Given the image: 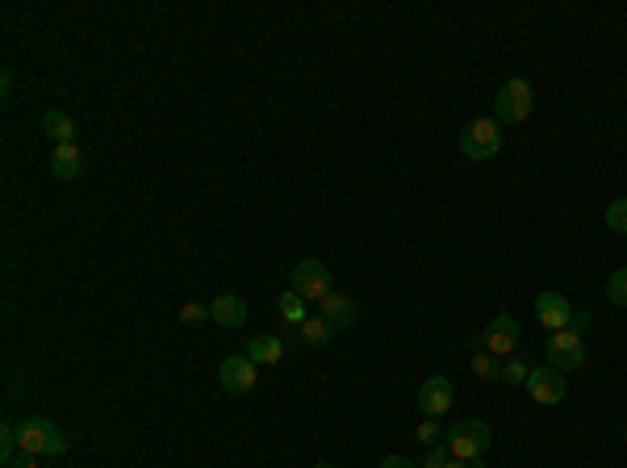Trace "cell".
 <instances>
[{"label": "cell", "instance_id": "obj_11", "mask_svg": "<svg viewBox=\"0 0 627 468\" xmlns=\"http://www.w3.org/2000/svg\"><path fill=\"white\" fill-rule=\"evenodd\" d=\"M419 406L427 419H439V414L452 406V381H447V376H427L419 389Z\"/></svg>", "mask_w": 627, "mask_h": 468}, {"label": "cell", "instance_id": "obj_25", "mask_svg": "<svg viewBox=\"0 0 627 468\" xmlns=\"http://www.w3.org/2000/svg\"><path fill=\"white\" fill-rule=\"evenodd\" d=\"M181 318L184 322H206V318H214V313H209V305H184Z\"/></svg>", "mask_w": 627, "mask_h": 468}, {"label": "cell", "instance_id": "obj_24", "mask_svg": "<svg viewBox=\"0 0 627 468\" xmlns=\"http://www.w3.org/2000/svg\"><path fill=\"white\" fill-rule=\"evenodd\" d=\"M447 460H452V452H447V444H435V447H427V456L419 460V468H444Z\"/></svg>", "mask_w": 627, "mask_h": 468}, {"label": "cell", "instance_id": "obj_21", "mask_svg": "<svg viewBox=\"0 0 627 468\" xmlns=\"http://www.w3.org/2000/svg\"><path fill=\"white\" fill-rule=\"evenodd\" d=\"M606 301H615V305H627V268H619L615 277L606 280Z\"/></svg>", "mask_w": 627, "mask_h": 468}, {"label": "cell", "instance_id": "obj_18", "mask_svg": "<svg viewBox=\"0 0 627 468\" xmlns=\"http://www.w3.org/2000/svg\"><path fill=\"white\" fill-rule=\"evenodd\" d=\"M277 310H280V318H285V322L289 326H302L305 318H310V310H305V297H297V293H280L277 297Z\"/></svg>", "mask_w": 627, "mask_h": 468}, {"label": "cell", "instance_id": "obj_5", "mask_svg": "<svg viewBox=\"0 0 627 468\" xmlns=\"http://www.w3.org/2000/svg\"><path fill=\"white\" fill-rule=\"evenodd\" d=\"M543 356H548V368L573 373V368L586 364V343H581L578 331H556V335H548V343H543Z\"/></svg>", "mask_w": 627, "mask_h": 468}, {"label": "cell", "instance_id": "obj_26", "mask_svg": "<svg viewBox=\"0 0 627 468\" xmlns=\"http://www.w3.org/2000/svg\"><path fill=\"white\" fill-rule=\"evenodd\" d=\"M590 322H594V318L586 310H573V318H569V331H578V335H581V331H590Z\"/></svg>", "mask_w": 627, "mask_h": 468}, {"label": "cell", "instance_id": "obj_19", "mask_svg": "<svg viewBox=\"0 0 627 468\" xmlns=\"http://www.w3.org/2000/svg\"><path fill=\"white\" fill-rule=\"evenodd\" d=\"M606 230H615V234H627V197L606 205Z\"/></svg>", "mask_w": 627, "mask_h": 468}, {"label": "cell", "instance_id": "obj_14", "mask_svg": "<svg viewBox=\"0 0 627 468\" xmlns=\"http://www.w3.org/2000/svg\"><path fill=\"white\" fill-rule=\"evenodd\" d=\"M318 313H322L335 331H348V326L356 322V305H351V297H343V293H331L326 301H318Z\"/></svg>", "mask_w": 627, "mask_h": 468}, {"label": "cell", "instance_id": "obj_3", "mask_svg": "<svg viewBox=\"0 0 627 468\" xmlns=\"http://www.w3.org/2000/svg\"><path fill=\"white\" fill-rule=\"evenodd\" d=\"M531 109H535V93H531L527 80H507V84L498 88L494 113H498L502 126H519V121H527Z\"/></svg>", "mask_w": 627, "mask_h": 468}, {"label": "cell", "instance_id": "obj_17", "mask_svg": "<svg viewBox=\"0 0 627 468\" xmlns=\"http://www.w3.org/2000/svg\"><path fill=\"white\" fill-rule=\"evenodd\" d=\"M297 331H302V343H305V348H326V343H331V335H335V326L326 322L322 313H318V318H305Z\"/></svg>", "mask_w": 627, "mask_h": 468}, {"label": "cell", "instance_id": "obj_13", "mask_svg": "<svg viewBox=\"0 0 627 468\" xmlns=\"http://www.w3.org/2000/svg\"><path fill=\"white\" fill-rule=\"evenodd\" d=\"M50 172L59 176V181H75L80 172H84V155H80V146L75 143H59L50 151Z\"/></svg>", "mask_w": 627, "mask_h": 468}, {"label": "cell", "instance_id": "obj_27", "mask_svg": "<svg viewBox=\"0 0 627 468\" xmlns=\"http://www.w3.org/2000/svg\"><path fill=\"white\" fill-rule=\"evenodd\" d=\"M4 468H38V456H30V452H17V456H13Z\"/></svg>", "mask_w": 627, "mask_h": 468}, {"label": "cell", "instance_id": "obj_1", "mask_svg": "<svg viewBox=\"0 0 627 468\" xmlns=\"http://www.w3.org/2000/svg\"><path fill=\"white\" fill-rule=\"evenodd\" d=\"M17 444H22V452H30V456H63V452H67V435H63L50 419L34 414V419L17 422Z\"/></svg>", "mask_w": 627, "mask_h": 468}, {"label": "cell", "instance_id": "obj_15", "mask_svg": "<svg viewBox=\"0 0 627 468\" xmlns=\"http://www.w3.org/2000/svg\"><path fill=\"white\" fill-rule=\"evenodd\" d=\"M243 356L255 364H277L280 356H285V343H280V335H255V339H247V351H243Z\"/></svg>", "mask_w": 627, "mask_h": 468}, {"label": "cell", "instance_id": "obj_4", "mask_svg": "<svg viewBox=\"0 0 627 468\" xmlns=\"http://www.w3.org/2000/svg\"><path fill=\"white\" fill-rule=\"evenodd\" d=\"M460 151L469 159H494L498 151H502V126H498L494 118H477L469 121L464 130H460Z\"/></svg>", "mask_w": 627, "mask_h": 468}, {"label": "cell", "instance_id": "obj_16", "mask_svg": "<svg viewBox=\"0 0 627 468\" xmlns=\"http://www.w3.org/2000/svg\"><path fill=\"white\" fill-rule=\"evenodd\" d=\"M42 130L55 138V146H59V143H75V121L67 118L63 109H47V113H42Z\"/></svg>", "mask_w": 627, "mask_h": 468}, {"label": "cell", "instance_id": "obj_9", "mask_svg": "<svg viewBox=\"0 0 627 468\" xmlns=\"http://www.w3.org/2000/svg\"><path fill=\"white\" fill-rule=\"evenodd\" d=\"M527 389H531V402H540V406H561L569 393L565 373H556V368H531Z\"/></svg>", "mask_w": 627, "mask_h": 468}, {"label": "cell", "instance_id": "obj_22", "mask_svg": "<svg viewBox=\"0 0 627 468\" xmlns=\"http://www.w3.org/2000/svg\"><path fill=\"white\" fill-rule=\"evenodd\" d=\"M472 373L481 376V381H494V376H498V356H490V351H477V356H472Z\"/></svg>", "mask_w": 627, "mask_h": 468}, {"label": "cell", "instance_id": "obj_10", "mask_svg": "<svg viewBox=\"0 0 627 468\" xmlns=\"http://www.w3.org/2000/svg\"><path fill=\"white\" fill-rule=\"evenodd\" d=\"M535 318H540L548 331H569V318H573V305H569L565 293H540L535 297Z\"/></svg>", "mask_w": 627, "mask_h": 468}, {"label": "cell", "instance_id": "obj_2", "mask_svg": "<svg viewBox=\"0 0 627 468\" xmlns=\"http://www.w3.org/2000/svg\"><path fill=\"white\" fill-rule=\"evenodd\" d=\"M444 444H447V452L456 460H481L485 452H490V444H494V431L485 427L481 419H460L452 431H444Z\"/></svg>", "mask_w": 627, "mask_h": 468}, {"label": "cell", "instance_id": "obj_20", "mask_svg": "<svg viewBox=\"0 0 627 468\" xmlns=\"http://www.w3.org/2000/svg\"><path fill=\"white\" fill-rule=\"evenodd\" d=\"M527 364L523 360H507V364H498V381H507V384H527Z\"/></svg>", "mask_w": 627, "mask_h": 468}, {"label": "cell", "instance_id": "obj_12", "mask_svg": "<svg viewBox=\"0 0 627 468\" xmlns=\"http://www.w3.org/2000/svg\"><path fill=\"white\" fill-rule=\"evenodd\" d=\"M209 313H214L217 326H230V331H239L243 322H247V301L239 297V293H222V297L209 301Z\"/></svg>", "mask_w": 627, "mask_h": 468}, {"label": "cell", "instance_id": "obj_30", "mask_svg": "<svg viewBox=\"0 0 627 468\" xmlns=\"http://www.w3.org/2000/svg\"><path fill=\"white\" fill-rule=\"evenodd\" d=\"M318 468H335V464H318Z\"/></svg>", "mask_w": 627, "mask_h": 468}, {"label": "cell", "instance_id": "obj_29", "mask_svg": "<svg viewBox=\"0 0 627 468\" xmlns=\"http://www.w3.org/2000/svg\"><path fill=\"white\" fill-rule=\"evenodd\" d=\"M469 468H485V460H469Z\"/></svg>", "mask_w": 627, "mask_h": 468}, {"label": "cell", "instance_id": "obj_28", "mask_svg": "<svg viewBox=\"0 0 627 468\" xmlns=\"http://www.w3.org/2000/svg\"><path fill=\"white\" fill-rule=\"evenodd\" d=\"M444 468H469V464H464V460H456V456H452V460H447V464Z\"/></svg>", "mask_w": 627, "mask_h": 468}, {"label": "cell", "instance_id": "obj_23", "mask_svg": "<svg viewBox=\"0 0 627 468\" xmlns=\"http://www.w3.org/2000/svg\"><path fill=\"white\" fill-rule=\"evenodd\" d=\"M414 439H419L422 447H435L439 439H444V431H439V422H435V419H422L419 431H414Z\"/></svg>", "mask_w": 627, "mask_h": 468}, {"label": "cell", "instance_id": "obj_7", "mask_svg": "<svg viewBox=\"0 0 627 468\" xmlns=\"http://www.w3.org/2000/svg\"><path fill=\"white\" fill-rule=\"evenodd\" d=\"M255 376H260V364L247 360V356H226V360H222V368H217V381H222V389H226V393H234V397L252 393Z\"/></svg>", "mask_w": 627, "mask_h": 468}, {"label": "cell", "instance_id": "obj_8", "mask_svg": "<svg viewBox=\"0 0 627 468\" xmlns=\"http://www.w3.org/2000/svg\"><path fill=\"white\" fill-rule=\"evenodd\" d=\"M519 339H523V326H519V318H510V313H498L494 322L485 326V351L498 356V360L519 348Z\"/></svg>", "mask_w": 627, "mask_h": 468}, {"label": "cell", "instance_id": "obj_6", "mask_svg": "<svg viewBox=\"0 0 627 468\" xmlns=\"http://www.w3.org/2000/svg\"><path fill=\"white\" fill-rule=\"evenodd\" d=\"M293 293L305 301H326L335 288H331V268L322 260H297L293 264Z\"/></svg>", "mask_w": 627, "mask_h": 468}]
</instances>
